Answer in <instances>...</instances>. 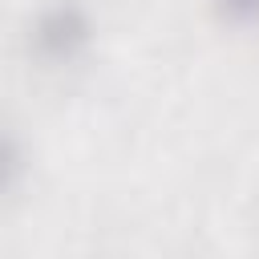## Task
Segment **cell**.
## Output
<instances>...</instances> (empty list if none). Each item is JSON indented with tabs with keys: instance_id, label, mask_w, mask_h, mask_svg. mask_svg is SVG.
Wrapping results in <instances>:
<instances>
[{
	"instance_id": "6da1fadb",
	"label": "cell",
	"mask_w": 259,
	"mask_h": 259,
	"mask_svg": "<svg viewBox=\"0 0 259 259\" xmlns=\"http://www.w3.org/2000/svg\"><path fill=\"white\" fill-rule=\"evenodd\" d=\"M89 16L81 4L73 0H61V4H49L36 24H32V45L45 61H73L85 45H89Z\"/></svg>"
},
{
	"instance_id": "7a4b0ae2",
	"label": "cell",
	"mask_w": 259,
	"mask_h": 259,
	"mask_svg": "<svg viewBox=\"0 0 259 259\" xmlns=\"http://www.w3.org/2000/svg\"><path fill=\"white\" fill-rule=\"evenodd\" d=\"M20 174H24V154H20V142L8 134V130H0V198L20 182Z\"/></svg>"
},
{
	"instance_id": "3957f363",
	"label": "cell",
	"mask_w": 259,
	"mask_h": 259,
	"mask_svg": "<svg viewBox=\"0 0 259 259\" xmlns=\"http://www.w3.org/2000/svg\"><path fill=\"white\" fill-rule=\"evenodd\" d=\"M219 16L231 20V24H251L259 20V0H214Z\"/></svg>"
}]
</instances>
